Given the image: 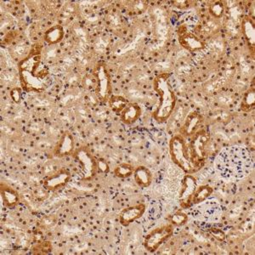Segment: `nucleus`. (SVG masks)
<instances>
[{
    "label": "nucleus",
    "instance_id": "1",
    "mask_svg": "<svg viewBox=\"0 0 255 255\" xmlns=\"http://www.w3.org/2000/svg\"><path fill=\"white\" fill-rule=\"evenodd\" d=\"M253 167L250 151L239 145L225 148L215 160L216 170L226 180H241L250 174Z\"/></svg>",
    "mask_w": 255,
    "mask_h": 255
},
{
    "label": "nucleus",
    "instance_id": "2",
    "mask_svg": "<svg viewBox=\"0 0 255 255\" xmlns=\"http://www.w3.org/2000/svg\"><path fill=\"white\" fill-rule=\"evenodd\" d=\"M40 51L31 53L18 63L21 86L26 92H42L46 90L49 72L42 62Z\"/></svg>",
    "mask_w": 255,
    "mask_h": 255
},
{
    "label": "nucleus",
    "instance_id": "3",
    "mask_svg": "<svg viewBox=\"0 0 255 255\" xmlns=\"http://www.w3.org/2000/svg\"><path fill=\"white\" fill-rule=\"evenodd\" d=\"M169 153L173 162L187 174L198 171L203 165V161L195 156L191 145L181 135L172 138L169 142Z\"/></svg>",
    "mask_w": 255,
    "mask_h": 255
},
{
    "label": "nucleus",
    "instance_id": "4",
    "mask_svg": "<svg viewBox=\"0 0 255 255\" xmlns=\"http://www.w3.org/2000/svg\"><path fill=\"white\" fill-rule=\"evenodd\" d=\"M153 89L159 97V104L154 112L153 118L158 123H164L174 112L177 98L167 74H160L153 81Z\"/></svg>",
    "mask_w": 255,
    "mask_h": 255
},
{
    "label": "nucleus",
    "instance_id": "5",
    "mask_svg": "<svg viewBox=\"0 0 255 255\" xmlns=\"http://www.w3.org/2000/svg\"><path fill=\"white\" fill-rule=\"evenodd\" d=\"M174 233V226L171 225L159 226L148 233L144 241L145 250L149 252H156L162 244L171 238Z\"/></svg>",
    "mask_w": 255,
    "mask_h": 255
},
{
    "label": "nucleus",
    "instance_id": "6",
    "mask_svg": "<svg viewBox=\"0 0 255 255\" xmlns=\"http://www.w3.org/2000/svg\"><path fill=\"white\" fill-rule=\"evenodd\" d=\"M94 76L96 80V96L102 102H108L112 96V84L110 74L104 64H100L95 68Z\"/></svg>",
    "mask_w": 255,
    "mask_h": 255
},
{
    "label": "nucleus",
    "instance_id": "7",
    "mask_svg": "<svg viewBox=\"0 0 255 255\" xmlns=\"http://www.w3.org/2000/svg\"><path fill=\"white\" fill-rule=\"evenodd\" d=\"M74 157L81 165L82 179L84 180H90L93 179L97 171V162L90 153L89 149L81 147L77 149L74 152Z\"/></svg>",
    "mask_w": 255,
    "mask_h": 255
},
{
    "label": "nucleus",
    "instance_id": "8",
    "mask_svg": "<svg viewBox=\"0 0 255 255\" xmlns=\"http://www.w3.org/2000/svg\"><path fill=\"white\" fill-rule=\"evenodd\" d=\"M197 190V180L191 174L184 178L180 193V204L183 209H188L192 205V197Z\"/></svg>",
    "mask_w": 255,
    "mask_h": 255
},
{
    "label": "nucleus",
    "instance_id": "9",
    "mask_svg": "<svg viewBox=\"0 0 255 255\" xmlns=\"http://www.w3.org/2000/svg\"><path fill=\"white\" fill-rule=\"evenodd\" d=\"M203 203H200L201 205L198 208L201 219L209 222L219 221L222 214L221 205L215 200H206Z\"/></svg>",
    "mask_w": 255,
    "mask_h": 255
},
{
    "label": "nucleus",
    "instance_id": "10",
    "mask_svg": "<svg viewBox=\"0 0 255 255\" xmlns=\"http://www.w3.org/2000/svg\"><path fill=\"white\" fill-rule=\"evenodd\" d=\"M69 172L66 169H61L55 174L46 177L44 181V186L49 191H56L66 186L70 180Z\"/></svg>",
    "mask_w": 255,
    "mask_h": 255
},
{
    "label": "nucleus",
    "instance_id": "11",
    "mask_svg": "<svg viewBox=\"0 0 255 255\" xmlns=\"http://www.w3.org/2000/svg\"><path fill=\"white\" fill-rule=\"evenodd\" d=\"M179 41L180 44L185 49L190 51H197L205 48V43L200 38L193 34L192 32H188L187 30L180 29L179 32Z\"/></svg>",
    "mask_w": 255,
    "mask_h": 255
},
{
    "label": "nucleus",
    "instance_id": "12",
    "mask_svg": "<svg viewBox=\"0 0 255 255\" xmlns=\"http://www.w3.org/2000/svg\"><path fill=\"white\" fill-rule=\"evenodd\" d=\"M145 212V204H138L135 206L129 207L124 209L119 215V221L124 226H128L133 221L142 217Z\"/></svg>",
    "mask_w": 255,
    "mask_h": 255
},
{
    "label": "nucleus",
    "instance_id": "13",
    "mask_svg": "<svg viewBox=\"0 0 255 255\" xmlns=\"http://www.w3.org/2000/svg\"><path fill=\"white\" fill-rule=\"evenodd\" d=\"M74 149H75L74 138L71 133H65L55 146L54 154L56 157H67L75 151Z\"/></svg>",
    "mask_w": 255,
    "mask_h": 255
},
{
    "label": "nucleus",
    "instance_id": "14",
    "mask_svg": "<svg viewBox=\"0 0 255 255\" xmlns=\"http://www.w3.org/2000/svg\"><path fill=\"white\" fill-rule=\"evenodd\" d=\"M203 123V117L197 112L190 113L183 125L181 132L186 136H191L197 133Z\"/></svg>",
    "mask_w": 255,
    "mask_h": 255
},
{
    "label": "nucleus",
    "instance_id": "15",
    "mask_svg": "<svg viewBox=\"0 0 255 255\" xmlns=\"http://www.w3.org/2000/svg\"><path fill=\"white\" fill-rule=\"evenodd\" d=\"M242 31L248 45L251 49L253 55L255 54V22L250 16H244L242 20Z\"/></svg>",
    "mask_w": 255,
    "mask_h": 255
},
{
    "label": "nucleus",
    "instance_id": "16",
    "mask_svg": "<svg viewBox=\"0 0 255 255\" xmlns=\"http://www.w3.org/2000/svg\"><path fill=\"white\" fill-rule=\"evenodd\" d=\"M195 135L196 136L193 139V142L191 144V147L194 152L195 156L201 161H203L206 157V145L207 142H208V138H207L206 133L203 131L195 133Z\"/></svg>",
    "mask_w": 255,
    "mask_h": 255
},
{
    "label": "nucleus",
    "instance_id": "17",
    "mask_svg": "<svg viewBox=\"0 0 255 255\" xmlns=\"http://www.w3.org/2000/svg\"><path fill=\"white\" fill-rule=\"evenodd\" d=\"M0 191H1V197L3 202V205L7 208L14 209L20 202V197L17 191H15L8 185L1 183Z\"/></svg>",
    "mask_w": 255,
    "mask_h": 255
},
{
    "label": "nucleus",
    "instance_id": "18",
    "mask_svg": "<svg viewBox=\"0 0 255 255\" xmlns=\"http://www.w3.org/2000/svg\"><path fill=\"white\" fill-rule=\"evenodd\" d=\"M141 108L136 103H128L120 113L121 120L125 125H132L136 122L141 115Z\"/></svg>",
    "mask_w": 255,
    "mask_h": 255
},
{
    "label": "nucleus",
    "instance_id": "19",
    "mask_svg": "<svg viewBox=\"0 0 255 255\" xmlns=\"http://www.w3.org/2000/svg\"><path fill=\"white\" fill-rule=\"evenodd\" d=\"M134 180L138 186L143 188L151 186L152 182V174L145 166H139L133 172Z\"/></svg>",
    "mask_w": 255,
    "mask_h": 255
},
{
    "label": "nucleus",
    "instance_id": "20",
    "mask_svg": "<svg viewBox=\"0 0 255 255\" xmlns=\"http://www.w3.org/2000/svg\"><path fill=\"white\" fill-rule=\"evenodd\" d=\"M63 38V27L60 25L51 26L44 33V40L49 44H59Z\"/></svg>",
    "mask_w": 255,
    "mask_h": 255
},
{
    "label": "nucleus",
    "instance_id": "21",
    "mask_svg": "<svg viewBox=\"0 0 255 255\" xmlns=\"http://www.w3.org/2000/svg\"><path fill=\"white\" fill-rule=\"evenodd\" d=\"M213 194V188L209 185L197 187L193 197H192V204H200L209 199V197Z\"/></svg>",
    "mask_w": 255,
    "mask_h": 255
},
{
    "label": "nucleus",
    "instance_id": "22",
    "mask_svg": "<svg viewBox=\"0 0 255 255\" xmlns=\"http://www.w3.org/2000/svg\"><path fill=\"white\" fill-rule=\"evenodd\" d=\"M255 107V87L250 88V90L244 94L243 101L241 103V108L244 112H251Z\"/></svg>",
    "mask_w": 255,
    "mask_h": 255
},
{
    "label": "nucleus",
    "instance_id": "23",
    "mask_svg": "<svg viewBox=\"0 0 255 255\" xmlns=\"http://www.w3.org/2000/svg\"><path fill=\"white\" fill-rule=\"evenodd\" d=\"M109 105L112 110L116 113H121L124 109L126 108L128 103L127 100L121 96H112L109 99Z\"/></svg>",
    "mask_w": 255,
    "mask_h": 255
},
{
    "label": "nucleus",
    "instance_id": "24",
    "mask_svg": "<svg viewBox=\"0 0 255 255\" xmlns=\"http://www.w3.org/2000/svg\"><path fill=\"white\" fill-rule=\"evenodd\" d=\"M209 11L213 17L221 19L225 14V5L222 1H212L209 3Z\"/></svg>",
    "mask_w": 255,
    "mask_h": 255
},
{
    "label": "nucleus",
    "instance_id": "25",
    "mask_svg": "<svg viewBox=\"0 0 255 255\" xmlns=\"http://www.w3.org/2000/svg\"><path fill=\"white\" fill-rule=\"evenodd\" d=\"M134 172V168L133 166H131L128 163L126 162H123L121 164H119L115 169H114V174L117 177L119 178H128V177L131 176Z\"/></svg>",
    "mask_w": 255,
    "mask_h": 255
},
{
    "label": "nucleus",
    "instance_id": "26",
    "mask_svg": "<svg viewBox=\"0 0 255 255\" xmlns=\"http://www.w3.org/2000/svg\"><path fill=\"white\" fill-rule=\"evenodd\" d=\"M188 221V216L183 212H176L171 217L172 224L175 226H180L186 225Z\"/></svg>",
    "mask_w": 255,
    "mask_h": 255
},
{
    "label": "nucleus",
    "instance_id": "27",
    "mask_svg": "<svg viewBox=\"0 0 255 255\" xmlns=\"http://www.w3.org/2000/svg\"><path fill=\"white\" fill-rule=\"evenodd\" d=\"M51 249H52V247H51V244H49V242H44V243L38 244L37 246L35 247L33 254H35V255H44V254H48V253L50 252Z\"/></svg>",
    "mask_w": 255,
    "mask_h": 255
},
{
    "label": "nucleus",
    "instance_id": "28",
    "mask_svg": "<svg viewBox=\"0 0 255 255\" xmlns=\"http://www.w3.org/2000/svg\"><path fill=\"white\" fill-rule=\"evenodd\" d=\"M131 4L129 5V9L133 13H142L145 11L147 7V3L145 1H135V2H131Z\"/></svg>",
    "mask_w": 255,
    "mask_h": 255
},
{
    "label": "nucleus",
    "instance_id": "29",
    "mask_svg": "<svg viewBox=\"0 0 255 255\" xmlns=\"http://www.w3.org/2000/svg\"><path fill=\"white\" fill-rule=\"evenodd\" d=\"M10 98L15 103H19L21 100V90L20 88H14L10 90Z\"/></svg>",
    "mask_w": 255,
    "mask_h": 255
},
{
    "label": "nucleus",
    "instance_id": "30",
    "mask_svg": "<svg viewBox=\"0 0 255 255\" xmlns=\"http://www.w3.org/2000/svg\"><path fill=\"white\" fill-rule=\"evenodd\" d=\"M210 233H211L213 237L216 238L218 241H221V242H222V241L226 239V234H225V232H222L221 230L212 229L211 231H210Z\"/></svg>",
    "mask_w": 255,
    "mask_h": 255
},
{
    "label": "nucleus",
    "instance_id": "31",
    "mask_svg": "<svg viewBox=\"0 0 255 255\" xmlns=\"http://www.w3.org/2000/svg\"><path fill=\"white\" fill-rule=\"evenodd\" d=\"M97 168L101 169V171L102 172L108 171V163L104 162V161H101V160H100L99 162H97Z\"/></svg>",
    "mask_w": 255,
    "mask_h": 255
},
{
    "label": "nucleus",
    "instance_id": "32",
    "mask_svg": "<svg viewBox=\"0 0 255 255\" xmlns=\"http://www.w3.org/2000/svg\"><path fill=\"white\" fill-rule=\"evenodd\" d=\"M8 36H10V33H9V34H8ZM8 36H7V37H6V39H7V38H8ZM9 38H12V39H14V38H15V37H14V35H13V36H12V37H9ZM9 40V42H10V41H11V39H7V40H5L6 42H7V43H8V41Z\"/></svg>",
    "mask_w": 255,
    "mask_h": 255
}]
</instances>
